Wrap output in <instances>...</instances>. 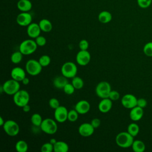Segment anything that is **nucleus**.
Wrapping results in <instances>:
<instances>
[{
  "label": "nucleus",
  "mask_w": 152,
  "mask_h": 152,
  "mask_svg": "<svg viewBox=\"0 0 152 152\" xmlns=\"http://www.w3.org/2000/svg\"><path fill=\"white\" fill-rule=\"evenodd\" d=\"M134 141V137L128 132H121L117 134L115 138L116 144L124 148L131 147Z\"/></svg>",
  "instance_id": "obj_1"
},
{
  "label": "nucleus",
  "mask_w": 152,
  "mask_h": 152,
  "mask_svg": "<svg viewBox=\"0 0 152 152\" xmlns=\"http://www.w3.org/2000/svg\"><path fill=\"white\" fill-rule=\"evenodd\" d=\"M37 45L33 39L23 40L19 46V50L24 55H29L33 53L37 48Z\"/></svg>",
  "instance_id": "obj_2"
},
{
  "label": "nucleus",
  "mask_w": 152,
  "mask_h": 152,
  "mask_svg": "<svg viewBox=\"0 0 152 152\" xmlns=\"http://www.w3.org/2000/svg\"><path fill=\"white\" fill-rule=\"evenodd\" d=\"M13 101L15 104L18 107H23L28 104L30 101V95L27 91L20 90L13 95Z\"/></svg>",
  "instance_id": "obj_3"
},
{
  "label": "nucleus",
  "mask_w": 152,
  "mask_h": 152,
  "mask_svg": "<svg viewBox=\"0 0 152 152\" xmlns=\"http://www.w3.org/2000/svg\"><path fill=\"white\" fill-rule=\"evenodd\" d=\"M40 128L45 134L53 135L55 134L58 130V125L55 119L46 118L43 120Z\"/></svg>",
  "instance_id": "obj_4"
},
{
  "label": "nucleus",
  "mask_w": 152,
  "mask_h": 152,
  "mask_svg": "<svg viewBox=\"0 0 152 152\" xmlns=\"http://www.w3.org/2000/svg\"><path fill=\"white\" fill-rule=\"evenodd\" d=\"M42 66L39 63V61L36 59H29L27 61L25 66L26 71L30 75L36 76L39 75L42 70Z\"/></svg>",
  "instance_id": "obj_5"
},
{
  "label": "nucleus",
  "mask_w": 152,
  "mask_h": 152,
  "mask_svg": "<svg viewBox=\"0 0 152 152\" xmlns=\"http://www.w3.org/2000/svg\"><path fill=\"white\" fill-rule=\"evenodd\" d=\"M111 90L110 84L105 81L99 83L95 88L96 95L101 99L108 98Z\"/></svg>",
  "instance_id": "obj_6"
},
{
  "label": "nucleus",
  "mask_w": 152,
  "mask_h": 152,
  "mask_svg": "<svg viewBox=\"0 0 152 152\" xmlns=\"http://www.w3.org/2000/svg\"><path fill=\"white\" fill-rule=\"evenodd\" d=\"M77 66L75 63L72 62H66L61 67L62 75L67 78H72L75 77L77 74Z\"/></svg>",
  "instance_id": "obj_7"
},
{
  "label": "nucleus",
  "mask_w": 152,
  "mask_h": 152,
  "mask_svg": "<svg viewBox=\"0 0 152 152\" xmlns=\"http://www.w3.org/2000/svg\"><path fill=\"white\" fill-rule=\"evenodd\" d=\"M4 92L8 95H14L20 90V84L19 81L12 78L8 80L2 84Z\"/></svg>",
  "instance_id": "obj_8"
},
{
  "label": "nucleus",
  "mask_w": 152,
  "mask_h": 152,
  "mask_svg": "<svg viewBox=\"0 0 152 152\" xmlns=\"http://www.w3.org/2000/svg\"><path fill=\"white\" fill-rule=\"evenodd\" d=\"M5 132L9 136L14 137L20 132L19 125L13 120H7L2 126Z\"/></svg>",
  "instance_id": "obj_9"
},
{
  "label": "nucleus",
  "mask_w": 152,
  "mask_h": 152,
  "mask_svg": "<svg viewBox=\"0 0 152 152\" xmlns=\"http://www.w3.org/2000/svg\"><path fill=\"white\" fill-rule=\"evenodd\" d=\"M77 63L81 66L87 65L91 60V55L87 50H80L75 57Z\"/></svg>",
  "instance_id": "obj_10"
},
{
  "label": "nucleus",
  "mask_w": 152,
  "mask_h": 152,
  "mask_svg": "<svg viewBox=\"0 0 152 152\" xmlns=\"http://www.w3.org/2000/svg\"><path fill=\"white\" fill-rule=\"evenodd\" d=\"M68 111L64 106H59L55 109L54 118L56 121L59 123H63L68 120Z\"/></svg>",
  "instance_id": "obj_11"
},
{
  "label": "nucleus",
  "mask_w": 152,
  "mask_h": 152,
  "mask_svg": "<svg viewBox=\"0 0 152 152\" xmlns=\"http://www.w3.org/2000/svg\"><path fill=\"white\" fill-rule=\"evenodd\" d=\"M137 99L132 94H126L121 99L122 105L126 109H132L137 106Z\"/></svg>",
  "instance_id": "obj_12"
},
{
  "label": "nucleus",
  "mask_w": 152,
  "mask_h": 152,
  "mask_svg": "<svg viewBox=\"0 0 152 152\" xmlns=\"http://www.w3.org/2000/svg\"><path fill=\"white\" fill-rule=\"evenodd\" d=\"M95 128L92 126L91 123L85 122L81 124L78 127V133L80 135L87 137L91 136L94 131Z\"/></svg>",
  "instance_id": "obj_13"
},
{
  "label": "nucleus",
  "mask_w": 152,
  "mask_h": 152,
  "mask_svg": "<svg viewBox=\"0 0 152 152\" xmlns=\"http://www.w3.org/2000/svg\"><path fill=\"white\" fill-rule=\"evenodd\" d=\"M16 21L19 26H28L31 23L32 16L28 12H22L17 15Z\"/></svg>",
  "instance_id": "obj_14"
},
{
  "label": "nucleus",
  "mask_w": 152,
  "mask_h": 152,
  "mask_svg": "<svg viewBox=\"0 0 152 152\" xmlns=\"http://www.w3.org/2000/svg\"><path fill=\"white\" fill-rule=\"evenodd\" d=\"M40 27L39 24L36 23H31L27 26V33L30 38L36 39L37 37L40 36L41 32Z\"/></svg>",
  "instance_id": "obj_15"
},
{
  "label": "nucleus",
  "mask_w": 152,
  "mask_h": 152,
  "mask_svg": "<svg viewBox=\"0 0 152 152\" xmlns=\"http://www.w3.org/2000/svg\"><path fill=\"white\" fill-rule=\"evenodd\" d=\"M74 109L79 114L84 115L89 112L90 109V104L86 100H81L76 103Z\"/></svg>",
  "instance_id": "obj_16"
},
{
  "label": "nucleus",
  "mask_w": 152,
  "mask_h": 152,
  "mask_svg": "<svg viewBox=\"0 0 152 152\" xmlns=\"http://www.w3.org/2000/svg\"><path fill=\"white\" fill-rule=\"evenodd\" d=\"M11 78L19 82H21V81L26 77V71L21 67H14L11 71Z\"/></svg>",
  "instance_id": "obj_17"
},
{
  "label": "nucleus",
  "mask_w": 152,
  "mask_h": 152,
  "mask_svg": "<svg viewBox=\"0 0 152 152\" xmlns=\"http://www.w3.org/2000/svg\"><path fill=\"white\" fill-rule=\"evenodd\" d=\"M144 110L143 108H141L138 106H135L134 107L131 109L129 112V118L133 121H138L143 116Z\"/></svg>",
  "instance_id": "obj_18"
},
{
  "label": "nucleus",
  "mask_w": 152,
  "mask_h": 152,
  "mask_svg": "<svg viewBox=\"0 0 152 152\" xmlns=\"http://www.w3.org/2000/svg\"><path fill=\"white\" fill-rule=\"evenodd\" d=\"M112 107V100L109 97L102 99L98 104V109L102 113H107L110 110Z\"/></svg>",
  "instance_id": "obj_19"
},
{
  "label": "nucleus",
  "mask_w": 152,
  "mask_h": 152,
  "mask_svg": "<svg viewBox=\"0 0 152 152\" xmlns=\"http://www.w3.org/2000/svg\"><path fill=\"white\" fill-rule=\"evenodd\" d=\"M68 83L67 78L64 75L56 77L53 80V86L59 89H61L65 87V86Z\"/></svg>",
  "instance_id": "obj_20"
},
{
  "label": "nucleus",
  "mask_w": 152,
  "mask_h": 152,
  "mask_svg": "<svg viewBox=\"0 0 152 152\" xmlns=\"http://www.w3.org/2000/svg\"><path fill=\"white\" fill-rule=\"evenodd\" d=\"M17 8L22 12H28L32 8V4L29 0H19L17 4Z\"/></svg>",
  "instance_id": "obj_21"
},
{
  "label": "nucleus",
  "mask_w": 152,
  "mask_h": 152,
  "mask_svg": "<svg viewBox=\"0 0 152 152\" xmlns=\"http://www.w3.org/2000/svg\"><path fill=\"white\" fill-rule=\"evenodd\" d=\"M69 150L68 144L63 141H57L53 145V151L55 152H67Z\"/></svg>",
  "instance_id": "obj_22"
},
{
  "label": "nucleus",
  "mask_w": 152,
  "mask_h": 152,
  "mask_svg": "<svg viewBox=\"0 0 152 152\" xmlns=\"http://www.w3.org/2000/svg\"><path fill=\"white\" fill-rule=\"evenodd\" d=\"M112 18V14L110 12L107 11H103L100 12L98 15L99 21L103 24L109 23Z\"/></svg>",
  "instance_id": "obj_23"
},
{
  "label": "nucleus",
  "mask_w": 152,
  "mask_h": 152,
  "mask_svg": "<svg viewBox=\"0 0 152 152\" xmlns=\"http://www.w3.org/2000/svg\"><path fill=\"white\" fill-rule=\"evenodd\" d=\"M39 25L40 27V29L43 32H49L52 29V23L48 19L43 18L42 19L39 23Z\"/></svg>",
  "instance_id": "obj_24"
},
{
  "label": "nucleus",
  "mask_w": 152,
  "mask_h": 152,
  "mask_svg": "<svg viewBox=\"0 0 152 152\" xmlns=\"http://www.w3.org/2000/svg\"><path fill=\"white\" fill-rule=\"evenodd\" d=\"M131 147L134 152H143L145 149V145L144 142L141 140H134Z\"/></svg>",
  "instance_id": "obj_25"
},
{
  "label": "nucleus",
  "mask_w": 152,
  "mask_h": 152,
  "mask_svg": "<svg viewBox=\"0 0 152 152\" xmlns=\"http://www.w3.org/2000/svg\"><path fill=\"white\" fill-rule=\"evenodd\" d=\"M15 150L18 152H26L28 150V144L24 140L18 141L15 145Z\"/></svg>",
  "instance_id": "obj_26"
},
{
  "label": "nucleus",
  "mask_w": 152,
  "mask_h": 152,
  "mask_svg": "<svg viewBox=\"0 0 152 152\" xmlns=\"http://www.w3.org/2000/svg\"><path fill=\"white\" fill-rule=\"evenodd\" d=\"M140 131L139 126L135 123H131L127 128V132L134 137L137 136Z\"/></svg>",
  "instance_id": "obj_27"
},
{
  "label": "nucleus",
  "mask_w": 152,
  "mask_h": 152,
  "mask_svg": "<svg viewBox=\"0 0 152 152\" xmlns=\"http://www.w3.org/2000/svg\"><path fill=\"white\" fill-rule=\"evenodd\" d=\"M30 120H31V124L34 126L40 127L43 119H42V118L40 114H39L37 113H35L31 115Z\"/></svg>",
  "instance_id": "obj_28"
},
{
  "label": "nucleus",
  "mask_w": 152,
  "mask_h": 152,
  "mask_svg": "<svg viewBox=\"0 0 152 152\" xmlns=\"http://www.w3.org/2000/svg\"><path fill=\"white\" fill-rule=\"evenodd\" d=\"M24 55L20 51H15L12 53L11 56V61L14 64H18L20 63L23 59V56Z\"/></svg>",
  "instance_id": "obj_29"
},
{
  "label": "nucleus",
  "mask_w": 152,
  "mask_h": 152,
  "mask_svg": "<svg viewBox=\"0 0 152 152\" xmlns=\"http://www.w3.org/2000/svg\"><path fill=\"white\" fill-rule=\"evenodd\" d=\"M71 83L76 90H79L82 88L84 86V81L83 79L77 76H75L72 78Z\"/></svg>",
  "instance_id": "obj_30"
},
{
  "label": "nucleus",
  "mask_w": 152,
  "mask_h": 152,
  "mask_svg": "<svg viewBox=\"0 0 152 152\" xmlns=\"http://www.w3.org/2000/svg\"><path fill=\"white\" fill-rule=\"evenodd\" d=\"M51 59L49 56L47 55H43L41 56L39 59V62L42 67H45L48 66L50 63Z\"/></svg>",
  "instance_id": "obj_31"
},
{
  "label": "nucleus",
  "mask_w": 152,
  "mask_h": 152,
  "mask_svg": "<svg viewBox=\"0 0 152 152\" xmlns=\"http://www.w3.org/2000/svg\"><path fill=\"white\" fill-rule=\"evenodd\" d=\"M78 113L77 111L74 109L70 110L68 111V120L70 122H75L78 119Z\"/></svg>",
  "instance_id": "obj_32"
},
{
  "label": "nucleus",
  "mask_w": 152,
  "mask_h": 152,
  "mask_svg": "<svg viewBox=\"0 0 152 152\" xmlns=\"http://www.w3.org/2000/svg\"><path fill=\"white\" fill-rule=\"evenodd\" d=\"M144 53L149 57H152V42L147 43L143 48Z\"/></svg>",
  "instance_id": "obj_33"
},
{
  "label": "nucleus",
  "mask_w": 152,
  "mask_h": 152,
  "mask_svg": "<svg viewBox=\"0 0 152 152\" xmlns=\"http://www.w3.org/2000/svg\"><path fill=\"white\" fill-rule=\"evenodd\" d=\"M75 90V88L74 87V86L72 84V83H68L63 88V90L64 93L68 95L72 94L74 93Z\"/></svg>",
  "instance_id": "obj_34"
},
{
  "label": "nucleus",
  "mask_w": 152,
  "mask_h": 152,
  "mask_svg": "<svg viewBox=\"0 0 152 152\" xmlns=\"http://www.w3.org/2000/svg\"><path fill=\"white\" fill-rule=\"evenodd\" d=\"M40 150L42 152H52L53 151V145L50 142H45L42 145Z\"/></svg>",
  "instance_id": "obj_35"
},
{
  "label": "nucleus",
  "mask_w": 152,
  "mask_h": 152,
  "mask_svg": "<svg viewBox=\"0 0 152 152\" xmlns=\"http://www.w3.org/2000/svg\"><path fill=\"white\" fill-rule=\"evenodd\" d=\"M151 2L152 0H137V4L141 8H147L149 7Z\"/></svg>",
  "instance_id": "obj_36"
},
{
  "label": "nucleus",
  "mask_w": 152,
  "mask_h": 152,
  "mask_svg": "<svg viewBox=\"0 0 152 152\" xmlns=\"http://www.w3.org/2000/svg\"><path fill=\"white\" fill-rule=\"evenodd\" d=\"M49 105L52 109H55L60 106V104L59 100L56 98L52 97L49 101Z\"/></svg>",
  "instance_id": "obj_37"
},
{
  "label": "nucleus",
  "mask_w": 152,
  "mask_h": 152,
  "mask_svg": "<svg viewBox=\"0 0 152 152\" xmlns=\"http://www.w3.org/2000/svg\"><path fill=\"white\" fill-rule=\"evenodd\" d=\"M35 42L38 46H43L46 43V39L42 36H39L35 39Z\"/></svg>",
  "instance_id": "obj_38"
},
{
  "label": "nucleus",
  "mask_w": 152,
  "mask_h": 152,
  "mask_svg": "<svg viewBox=\"0 0 152 152\" xmlns=\"http://www.w3.org/2000/svg\"><path fill=\"white\" fill-rule=\"evenodd\" d=\"M120 97V94L116 90H111L110 92L109 98L112 101H116Z\"/></svg>",
  "instance_id": "obj_39"
},
{
  "label": "nucleus",
  "mask_w": 152,
  "mask_h": 152,
  "mask_svg": "<svg viewBox=\"0 0 152 152\" xmlns=\"http://www.w3.org/2000/svg\"><path fill=\"white\" fill-rule=\"evenodd\" d=\"M78 46L80 50H87L89 46V43L87 40L83 39L79 42Z\"/></svg>",
  "instance_id": "obj_40"
},
{
  "label": "nucleus",
  "mask_w": 152,
  "mask_h": 152,
  "mask_svg": "<svg viewBox=\"0 0 152 152\" xmlns=\"http://www.w3.org/2000/svg\"><path fill=\"white\" fill-rule=\"evenodd\" d=\"M147 104V102L144 98L137 99V106H138L141 108H144L145 107H146Z\"/></svg>",
  "instance_id": "obj_41"
},
{
  "label": "nucleus",
  "mask_w": 152,
  "mask_h": 152,
  "mask_svg": "<svg viewBox=\"0 0 152 152\" xmlns=\"http://www.w3.org/2000/svg\"><path fill=\"white\" fill-rule=\"evenodd\" d=\"M90 123L92 125V126L96 129V128H97L98 127L100 126V124H101V121L99 118H94L91 120Z\"/></svg>",
  "instance_id": "obj_42"
},
{
  "label": "nucleus",
  "mask_w": 152,
  "mask_h": 152,
  "mask_svg": "<svg viewBox=\"0 0 152 152\" xmlns=\"http://www.w3.org/2000/svg\"><path fill=\"white\" fill-rule=\"evenodd\" d=\"M23 111L24 112H28L30 110V106L28 105V104L24 106L23 107Z\"/></svg>",
  "instance_id": "obj_43"
},
{
  "label": "nucleus",
  "mask_w": 152,
  "mask_h": 152,
  "mask_svg": "<svg viewBox=\"0 0 152 152\" xmlns=\"http://www.w3.org/2000/svg\"><path fill=\"white\" fill-rule=\"evenodd\" d=\"M29 82H30V80H29V78H27V77H25L22 81H21V83H23V84H24V85H27V84H28V83H29Z\"/></svg>",
  "instance_id": "obj_44"
},
{
  "label": "nucleus",
  "mask_w": 152,
  "mask_h": 152,
  "mask_svg": "<svg viewBox=\"0 0 152 152\" xmlns=\"http://www.w3.org/2000/svg\"><path fill=\"white\" fill-rule=\"evenodd\" d=\"M5 122V121H4L3 118H2V116H1V117H0V126H2L4 125Z\"/></svg>",
  "instance_id": "obj_45"
},
{
  "label": "nucleus",
  "mask_w": 152,
  "mask_h": 152,
  "mask_svg": "<svg viewBox=\"0 0 152 152\" xmlns=\"http://www.w3.org/2000/svg\"><path fill=\"white\" fill-rule=\"evenodd\" d=\"M49 142H50L51 144H52L53 145H54V144L57 142V140H56L55 138H51V139L50 140Z\"/></svg>",
  "instance_id": "obj_46"
},
{
  "label": "nucleus",
  "mask_w": 152,
  "mask_h": 152,
  "mask_svg": "<svg viewBox=\"0 0 152 152\" xmlns=\"http://www.w3.org/2000/svg\"><path fill=\"white\" fill-rule=\"evenodd\" d=\"M3 92H4V88H3L2 85H1V87H0V93H2Z\"/></svg>",
  "instance_id": "obj_47"
},
{
  "label": "nucleus",
  "mask_w": 152,
  "mask_h": 152,
  "mask_svg": "<svg viewBox=\"0 0 152 152\" xmlns=\"http://www.w3.org/2000/svg\"><path fill=\"white\" fill-rule=\"evenodd\" d=\"M151 135H152V132H151Z\"/></svg>",
  "instance_id": "obj_48"
}]
</instances>
